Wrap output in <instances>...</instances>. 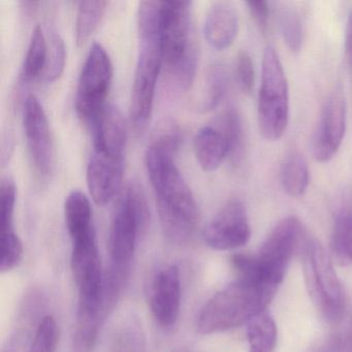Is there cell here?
<instances>
[{
	"mask_svg": "<svg viewBox=\"0 0 352 352\" xmlns=\"http://www.w3.org/2000/svg\"><path fill=\"white\" fill-rule=\"evenodd\" d=\"M179 148L168 142L152 140L146 151L145 166L155 192L164 236L181 244L192 236L199 210L190 187L175 162Z\"/></svg>",
	"mask_w": 352,
	"mask_h": 352,
	"instance_id": "cell-1",
	"label": "cell"
},
{
	"mask_svg": "<svg viewBox=\"0 0 352 352\" xmlns=\"http://www.w3.org/2000/svg\"><path fill=\"white\" fill-rule=\"evenodd\" d=\"M139 55L133 78L131 119L135 133L147 129L153 113L158 76L162 69L160 1H142L137 15Z\"/></svg>",
	"mask_w": 352,
	"mask_h": 352,
	"instance_id": "cell-2",
	"label": "cell"
},
{
	"mask_svg": "<svg viewBox=\"0 0 352 352\" xmlns=\"http://www.w3.org/2000/svg\"><path fill=\"white\" fill-rule=\"evenodd\" d=\"M149 220V210L142 189L129 184L123 191L113 213L109 232V267L104 272V283L110 289L123 292L135 257L140 236Z\"/></svg>",
	"mask_w": 352,
	"mask_h": 352,
	"instance_id": "cell-3",
	"label": "cell"
},
{
	"mask_svg": "<svg viewBox=\"0 0 352 352\" xmlns=\"http://www.w3.org/2000/svg\"><path fill=\"white\" fill-rule=\"evenodd\" d=\"M276 292L273 288L236 280L204 305L197 316V331L211 335L247 324L267 310Z\"/></svg>",
	"mask_w": 352,
	"mask_h": 352,
	"instance_id": "cell-4",
	"label": "cell"
},
{
	"mask_svg": "<svg viewBox=\"0 0 352 352\" xmlns=\"http://www.w3.org/2000/svg\"><path fill=\"white\" fill-rule=\"evenodd\" d=\"M189 1H160L162 58L179 85L188 88L197 71V54L191 45Z\"/></svg>",
	"mask_w": 352,
	"mask_h": 352,
	"instance_id": "cell-5",
	"label": "cell"
},
{
	"mask_svg": "<svg viewBox=\"0 0 352 352\" xmlns=\"http://www.w3.org/2000/svg\"><path fill=\"white\" fill-rule=\"evenodd\" d=\"M289 88L283 65L275 48L265 49L261 67L257 119L259 131L267 141L281 139L289 121Z\"/></svg>",
	"mask_w": 352,
	"mask_h": 352,
	"instance_id": "cell-6",
	"label": "cell"
},
{
	"mask_svg": "<svg viewBox=\"0 0 352 352\" xmlns=\"http://www.w3.org/2000/svg\"><path fill=\"white\" fill-rule=\"evenodd\" d=\"M302 272L309 296L329 323L341 320L345 296L331 256L315 239H307L302 250Z\"/></svg>",
	"mask_w": 352,
	"mask_h": 352,
	"instance_id": "cell-7",
	"label": "cell"
},
{
	"mask_svg": "<svg viewBox=\"0 0 352 352\" xmlns=\"http://www.w3.org/2000/svg\"><path fill=\"white\" fill-rule=\"evenodd\" d=\"M113 65L106 49L92 45L82 69L76 92V112L83 122L94 124L108 104L107 98L113 81Z\"/></svg>",
	"mask_w": 352,
	"mask_h": 352,
	"instance_id": "cell-8",
	"label": "cell"
},
{
	"mask_svg": "<svg viewBox=\"0 0 352 352\" xmlns=\"http://www.w3.org/2000/svg\"><path fill=\"white\" fill-rule=\"evenodd\" d=\"M302 236V223L294 216L284 218L276 224L256 255L263 285L278 290Z\"/></svg>",
	"mask_w": 352,
	"mask_h": 352,
	"instance_id": "cell-9",
	"label": "cell"
},
{
	"mask_svg": "<svg viewBox=\"0 0 352 352\" xmlns=\"http://www.w3.org/2000/svg\"><path fill=\"white\" fill-rule=\"evenodd\" d=\"M250 236L246 207L239 199H230L222 206L203 232L206 245L218 251L234 250L245 246Z\"/></svg>",
	"mask_w": 352,
	"mask_h": 352,
	"instance_id": "cell-10",
	"label": "cell"
},
{
	"mask_svg": "<svg viewBox=\"0 0 352 352\" xmlns=\"http://www.w3.org/2000/svg\"><path fill=\"white\" fill-rule=\"evenodd\" d=\"M23 127L34 168L40 176H49L54 160L52 135L44 107L34 94L24 102Z\"/></svg>",
	"mask_w": 352,
	"mask_h": 352,
	"instance_id": "cell-11",
	"label": "cell"
},
{
	"mask_svg": "<svg viewBox=\"0 0 352 352\" xmlns=\"http://www.w3.org/2000/svg\"><path fill=\"white\" fill-rule=\"evenodd\" d=\"M346 131V104L341 94H331L321 111L313 141L315 160L321 164L335 157L341 147Z\"/></svg>",
	"mask_w": 352,
	"mask_h": 352,
	"instance_id": "cell-12",
	"label": "cell"
},
{
	"mask_svg": "<svg viewBox=\"0 0 352 352\" xmlns=\"http://www.w3.org/2000/svg\"><path fill=\"white\" fill-rule=\"evenodd\" d=\"M181 292L180 271L177 265H168L154 276L149 289L150 310L164 329H172L178 321Z\"/></svg>",
	"mask_w": 352,
	"mask_h": 352,
	"instance_id": "cell-13",
	"label": "cell"
},
{
	"mask_svg": "<svg viewBox=\"0 0 352 352\" xmlns=\"http://www.w3.org/2000/svg\"><path fill=\"white\" fill-rule=\"evenodd\" d=\"M124 157L92 152L87 166L88 189L100 207L110 204L122 186Z\"/></svg>",
	"mask_w": 352,
	"mask_h": 352,
	"instance_id": "cell-14",
	"label": "cell"
},
{
	"mask_svg": "<svg viewBox=\"0 0 352 352\" xmlns=\"http://www.w3.org/2000/svg\"><path fill=\"white\" fill-rule=\"evenodd\" d=\"M16 186L11 179H5L0 186V230H1V258L0 270L3 273L12 271L21 263L23 245L16 234L14 224Z\"/></svg>",
	"mask_w": 352,
	"mask_h": 352,
	"instance_id": "cell-15",
	"label": "cell"
},
{
	"mask_svg": "<svg viewBox=\"0 0 352 352\" xmlns=\"http://www.w3.org/2000/svg\"><path fill=\"white\" fill-rule=\"evenodd\" d=\"M91 129L94 133V151L124 157L127 129L124 118L116 107L108 104Z\"/></svg>",
	"mask_w": 352,
	"mask_h": 352,
	"instance_id": "cell-16",
	"label": "cell"
},
{
	"mask_svg": "<svg viewBox=\"0 0 352 352\" xmlns=\"http://www.w3.org/2000/svg\"><path fill=\"white\" fill-rule=\"evenodd\" d=\"M239 32V17L230 3H216L210 8L204 22V36L208 44L223 51L234 44Z\"/></svg>",
	"mask_w": 352,
	"mask_h": 352,
	"instance_id": "cell-17",
	"label": "cell"
},
{
	"mask_svg": "<svg viewBox=\"0 0 352 352\" xmlns=\"http://www.w3.org/2000/svg\"><path fill=\"white\" fill-rule=\"evenodd\" d=\"M195 158L205 172L217 170L230 156L228 140L216 125L201 127L195 137Z\"/></svg>",
	"mask_w": 352,
	"mask_h": 352,
	"instance_id": "cell-18",
	"label": "cell"
},
{
	"mask_svg": "<svg viewBox=\"0 0 352 352\" xmlns=\"http://www.w3.org/2000/svg\"><path fill=\"white\" fill-rule=\"evenodd\" d=\"M65 219L71 241L96 230L91 204L81 191L74 190L67 195L65 204Z\"/></svg>",
	"mask_w": 352,
	"mask_h": 352,
	"instance_id": "cell-19",
	"label": "cell"
},
{
	"mask_svg": "<svg viewBox=\"0 0 352 352\" xmlns=\"http://www.w3.org/2000/svg\"><path fill=\"white\" fill-rule=\"evenodd\" d=\"M331 258L338 265L352 263V209L344 208L337 214L331 238Z\"/></svg>",
	"mask_w": 352,
	"mask_h": 352,
	"instance_id": "cell-20",
	"label": "cell"
},
{
	"mask_svg": "<svg viewBox=\"0 0 352 352\" xmlns=\"http://www.w3.org/2000/svg\"><path fill=\"white\" fill-rule=\"evenodd\" d=\"M277 337L275 320L267 310L255 315L247 323L249 352H274Z\"/></svg>",
	"mask_w": 352,
	"mask_h": 352,
	"instance_id": "cell-21",
	"label": "cell"
},
{
	"mask_svg": "<svg viewBox=\"0 0 352 352\" xmlns=\"http://www.w3.org/2000/svg\"><path fill=\"white\" fill-rule=\"evenodd\" d=\"M215 125L228 140L230 162L234 168H239L245 156V133L240 115L234 109H228L218 117Z\"/></svg>",
	"mask_w": 352,
	"mask_h": 352,
	"instance_id": "cell-22",
	"label": "cell"
},
{
	"mask_svg": "<svg viewBox=\"0 0 352 352\" xmlns=\"http://www.w3.org/2000/svg\"><path fill=\"white\" fill-rule=\"evenodd\" d=\"M48 42L44 30L40 25H36L32 30L28 53L22 65V81L32 82L38 77H42L48 60Z\"/></svg>",
	"mask_w": 352,
	"mask_h": 352,
	"instance_id": "cell-23",
	"label": "cell"
},
{
	"mask_svg": "<svg viewBox=\"0 0 352 352\" xmlns=\"http://www.w3.org/2000/svg\"><path fill=\"white\" fill-rule=\"evenodd\" d=\"M147 341L141 321L135 315L122 321L114 338L111 352H146Z\"/></svg>",
	"mask_w": 352,
	"mask_h": 352,
	"instance_id": "cell-24",
	"label": "cell"
},
{
	"mask_svg": "<svg viewBox=\"0 0 352 352\" xmlns=\"http://www.w3.org/2000/svg\"><path fill=\"white\" fill-rule=\"evenodd\" d=\"M310 183V170L302 156L292 154L281 168V184L284 191L292 197L305 195Z\"/></svg>",
	"mask_w": 352,
	"mask_h": 352,
	"instance_id": "cell-25",
	"label": "cell"
},
{
	"mask_svg": "<svg viewBox=\"0 0 352 352\" xmlns=\"http://www.w3.org/2000/svg\"><path fill=\"white\" fill-rule=\"evenodd\" d=\"M109 3L102 0L80 3L76 21V42L79 47L86 44L100 25Z\"/></svg>",
	"mask_w": 352,
	"mask_h": 352,
	"instance_id": "cell-26",
	"label": "cell"
},
{
	"mask_svg": "<svg viewBox=\"0 0 352 352\" xmlns=\"http://www.w3.org/2000/svg\"><path fill=\"white\" fill-rule=\"evenodd\" d=\"M104 320L100 315H77L72 352H94Z\"/></svg>",
	"mask_w": 352,
	"mask_h": 352,
	"instance_id": "cell-27",
	"label": "cell"
},
{
	"mask_svg": "<svg viewBox=\"0 0 352 352\" xmlns=\"http://www.w3.org/2000/svg\"><path fill=\"white\" fill-rule=\"evenodd\" d=\"M280 32L287 48L292 53L300 52L304 41L302 17L292 6L282 5L278 14Z\"/></svg>",
	"mask_w": 352,
	"mask_h": 352,
	"instance_id": "cell-28",
	"label": "cell"
},
{
	"mask_svg": "<svg viewBox=\"0 0 352 352\" xmlns=\"http://www.w3.org/2000/svg\"><path fill=\"white\" fill-rule=\"evenodd\" d=\"M228 88V78L223 67L219 65H213L209 69L206 80V94L201 102V109L204 112H210L219 106L226 96Z\"/></svg>",
	"mask_w": 352,
	"mask_h": 352,
	"instance_id": "cell-29",
	"label": "cell"
},
{
	"mask_svg": "<svg viewBox=\"0 0 352 352\" xmlns=\"http://www.w3.org/2000/svg\"><path fill=\"white\" fill-rule=\"evenodd\" d=\"M59 331L56 320L52 315H45L36 325L28 352H56Z\"/></svg>",
	"mask_w": 352,
	"mask_h": 352,
	"instance_id": "cell-30",
	"label": "cell"
},
{
	"mask_svg": "<svg viewBox=\"0 0 352 352\" xmlns=\"http://www.w3.org/2000/svg\"><path fill=\"white\" fill-rule=\"evenodd\" d=\"M48 60L43 74V79L48 83L57 81L63 76L67 60V49L63 38L57 32H52L48 43Z\"/></svg>",
	"mask_w": 352,
	"mask_h": 352,
	"instance_id": "cell-31",
	"label": "cell"
},
{
	"mask_svg": "<svg viewBox=\"0 0 352 352\" xmlns=\"http://www.w3.org/2000/svg\"><path fill=\"white\" fill-rule=\"evenodd\" d=\"M234 76L236 83L244 94H250L255 82L254 65L252 58L247 51L238 53L234 65Z\"/></svg>",
	"mask_w": 352,
	"mask_h": 352,
	"instance_id": "cell-32",
	"label": "cell"
},
{
	"mask_svg": "<svg viewBox=\"0 0 352 352\" xmlns=\"http://www.w3.org/2000/svg\"><path fill=\"white\" fill-rule=\"evenodd\" d=\"M253 21L259 32L267 34L270 21V5L265 0H251L246 3Z\"/></svg>",
	"mask_w": 352,
	"mask_h": 352,
	"instance_id": "cell-33",
	"label": "cell"
},
{
	"mask_svg": "<svg viewBox=\"0 0 352 352\" xmlns=\"http://www.w3.org/2000/svg\"><path fill=\"white\" fill-rule=\"evenodd\" d=\"M345 57L348 65L352 67V12L348 19L345 34Z\"/></svg>",
	"mask_w": 352,
	"mask_h": 352,
	"instance_id": "cell-34",
	"label": "cell"
},
{
	"mask_svg": "<svg viewBox=\"0 0 352 352\" xmlns=\"http://www.w3.org/2000/svg\"><path fill=\"white\" fill-rule=\"evenodd\" d=\"M336 352H352V317L347 331L344 333L343 338L338 342Z\"/></svg>",
	"mask_w": 352,
	"mask_h": 352,
	"instance_id": "cell-35",
	"label": "cell"
},
{
	"mask_svg": "<svg viewBox=\"0 0 352 352\" xmlns=\"http://www.w3.org/2000/svg\"><path fill=\"white\" fill-rule=\"evenodd\" d=\"M23 338L15 335L3 348V352H21V343H23Z\"/></svg>",
	"mask_w": 352,
	"mask_h": 352,
	"instance_id": "cell-36",
	"label": "cell"
},
{
	"mask_svg": "<svg viewBox=\"0 0 352 352\" xmlns=\"http://www.w3.org/2000/svg\"><path fill=\"white\" fill-rule=\"evenodd\" d=\"M178 352H190V351H189V350L182 349V350H180V351H178Z\"/></svg>",
	"mask_w": 352,
	"mask_h": 352,
	"instance_id": "cell-37",
	"label": "cell"
}]
</instances>
